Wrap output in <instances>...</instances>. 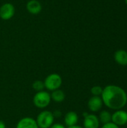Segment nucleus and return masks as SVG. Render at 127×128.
Returning <instances> with one entry per match:
<instances>
[{
  "instance_id": "obj_19",
  "label": "nucleus",
  "mask_w": 127,
  "mask_h": 128,
  "mask_svg": "<svg viewBox=\"0 0 127 128\" xmlns=\"http://www.w3.org/2000/svg\"><path fill=\"white\" fill-rule=\"evenodd\" d=\"M0 128H6V125L3 121L0 120Z\"/></svg>"
},
{
  "instance_id": "obj_10",
  "label": "nucleus",
  "mask_w": 127,
  "mask_h": 128,
  "mask_svg": "<svg viewBox=\"0 0 127 128\" xmlns=\"http://www.w3.org/2000/svg\"><path fill=\"white\" fill-rule=\"evenodd\" d=\"M27 10L31 14H38L42 10V5L37 0H30L26 4Z\"/></svg>"
},
{
  "instance_id": "obj_13",
  "label": "nucleus",
  "mask_w": 127,
  "mask_h": 128,
  "mask_svg": "<svg viewBox=\"0 0 127 128\" xmlns=\"http://www.w3.org/2000/svg\"><path fill=\"white\" fill-rule=\"evenodd\" d=\"M50 96H51V100L56 103H61L65 99V94L61 89H57L52 92Z\"/></svg>"
},
{
  "instance_id": "obj_3",
  "label": "nucleus",
  "mask_w": 127,
  "mask_h": 128,
  "mask_svg": "<svg viewBox=\"0 0 127 128\" xmlns=\"http://www.w3.org/2000/svg\"><path fill=\"white\" fill-rule=\"evenodd\" d=\"M51 100L50 94L45 91L37 92L33 98L34 105L39 109H43L48 106Z\"/></svg>"
},
{
  "instance_id": "obj_8",
  "label": "nucleus",
  "mask_w": 127,
  "mask_h": 128,
  "mask_svg": "<svg viewBox=\"0 0 127 128\" xmlns=\"http://www.w3.org/2000/svg\"><path fill=\"white\" fill-rule=\"evenodd\" d=\"M103 100L102 98L98 96H93L91 97L88 102V109L92 112H98L103 106Z\"/></svg>"
},
{
  "instance_id": "obj_2",
  "label": "nucleus",
  "mask_w": 127,
  "mask_h": 128,
  "mask_svg": "<svg viewBox=\"0 0 127 128\" xmlns=\"http://www.w3.org/2000/svg\"><path fill=\"white\" fill-rule=\"evenodd\" d=\"M55 116L52 112L45 110L39 113L36 122L39 128H49L54 124Z\"/></svg>"
},
{
  "instance_id": "obj_20",
  "label": "nucleus",
  "mask_w": 127,
  "mask_h": 128,
  "mask_svg": "<svg viewBox=\"0 0 127 128\" xmlns=\"http://www.w3.org/2000/svg\"><path fill=\"white\" fill-rule=\"evenodd\" d=\"M67 128H83L82 127H81V126H79V125H74V126H71V127H68Z\"/></svg>"
},
{
  "instance_id": "obj_9",
  "label": "nucleus",
  "mask_w": 127,
  "mask_h": 128,
  "mask_svg": "<svg viewBox=\"0 0 127 128\" xmlns=\"http://www.w3.org/2000/svg\"><path fill=\"white\" fill-rule=\"evenodd\" d=\"M16 128H39L36 120H34L32 118L30 117H25L22 119H20L17 124Z\"/></svg>"
},
{
  "instance_id": "obj_1",
  "label": "nucleus",
  "mask_w": 127,
  "mask_h": 128,
  "mask_svg": "<svg viewBox=\"0 0 127 128\" xmlns=\"http://www.w3.org/2000/svg\"><path fill=\"white\" fill-rule=\"evenodd\" d=\"M103 103L112 110H119L124 107L127 103V94L121 87L110 85L103 88L101 94Z\"/></svg>"
},
{
  "instance_id": "obj_4",
  "label": "nucleus",
  "mask_w": 127,
  "mask_h": 128,
  "mask_svg": "<svg viewBox=\"0 0 127 128\" xmlns=\"http://www.w3.org/2000/svg\"><path fill=\"white\" fill-rule=\"evenodd\" d=\"M44 86L49 91L53 92L59 89L62 84V78L58 74H51L44 80Z\"/></svg>"
},
{
  "instance_id": "obj_17",
  "label": "nucleus",
  "mask_w": 127,
  "mask_h": 128,
  "mask_svg": "<svg viewBox=\"0 0 127 128\" xmlns=\"http://www.w3.org/2000/svg\"><path fill=\"white\" fill-rule=\"evenodd\" d=\"M102 128H119L118 125L115 124L114 123L112 122H110V123H108V124H103V126L102 127Z\"/></svg>"
},
{
  "instance_id": "obj_11",
  "label": "nucleus",
  "mask_w": 127,
  "mask_h": 128,
  "mask_svg": "<svg viewBox=\"0 0 127 128\" xmlns=\"http://www.w3.org/2000/svg\"><path fill=\"white\" fill-rule=\"evenodd\" d=\"M78 121H79V116H78L77 113L75 112H73V111L68 112L65 115L64 118V124L67 128L76 125Z\"/></svg>"
},
{
  "instance_id": "obj_14",
  "label": "nucleus",
  "mask_w": 127,
  "mask_h": 128,
  "mask_svg": "<svg viewBox=\"0 0 127 128\" xmlns=\"http://www.w3.org/2000/svg\"><path fill=\"white\" fill-rule=\"evenodd\" d=\"M99 121L103 124L110 123L112 122V115H111V113L109 112H108V111H106V110L102 111L100 112V114Z\"/></svg>"
},
{
  "instance_id": "obj_12",
  "label": "nucleus",
  "mask_w": 127,
  "mask_h": 128,
  "mask_svg": "<svg viewBox=\"0 0 127 128\" xmlns=\"http://www.w3.org/2000/svg\"><path fill=\"white\" fill-rule=\"evenodd\" d=\"M115 62L121 65H127V52L124 50H120L115 53Z\"/></svg>"
},
{
  "instance_id": "obj_16",
  "label": "nucleus",
  "mask_w": 127,
  "mask_h": 128,
  "mask_svg": "<svg viewBox=\"0 0 127 128\" xmlns=\"http://www.w3.org/2000/svg\"><path fill=\"white\" fill-rule=\"evenodd\" d=\"M103 88H102L100 86H94V87L91 88V94L94 96H98V97H100V95H101L102 93H103Z\"/></svg>"
},
{
  "instance_id": "obj_5",
  "label": "nucleus",
  "mask_w": 127,
  "mask_h": 128,
  "mask_svg": "<svg viewBox=\"0 0 127 128\" xmlns=\"http://www.w3.org/2000/svg\"><path fill=\"white\" fill-rule=\"evenodd\" d=\"M15 14V8L11 3H4L0 7V17L4 20H10Z\"/></svg>"
},
{
  "instance_id": "obj_6",
  "label": "nucleus",
  "mask_w": 127,
  "mask_h": 128,
  "mask_svg": "<svg viewBox=\"0 0 127 128\" xmlns=\"http://www.w3.org/2000/svg\"><path fill=\"white\" fill-rule=\"evenodd\" d=\"M112 122L118 126H122L127 123V112L124 110H118L112 115Z\"/></svg>"
},
{
  "instance_id": "obj_15",
  "label": "nucleus",
  "mask_w": 127,
  "mask_h": 128,
  "mask_svg": "<svg viewBox=\"0 0 127 128\" xmlns=\"http://www.w3.org/2000/svg\"><path fill=\"white\" fill-rule=\"evenodd\" d=\"M32 88L37 92L43 91V88H45L44 82L43 81H41V80H35L33 82V84H32Z\"/></svg>"
},
{
  "instance_id": "obj_21",
  "label": "nucleus",
  "mask_w": 127,
  "mask_h": 128,
  "mask_svg": "<svg viewBox=\"0 0 127 128\" xmlns=\"http://www.w3.org/2000/svg\"><path fill=\"white\" fill-rule=\"evenodd\" d=\"M126 3H127V0H126Z\"/></svg>"
},
{
  "instance_id": "obj_18",
  "label": "nucleus",
  "mask_w": 127,
  "mask_h": 128,
  "mask_svg": "<svg viewBox=\"0 0 127 128\" xmlns=\"http://www.w3.org/2000/svg\"><path fill=\"white\" fill-rule=\"evenodd\" d=\"M49 128H66L64 125L61 124H58V123H56V124H53L51 127Z\"/></svg>"
},
{
  "instance_id": "obj_7",
  "label": "nucleus",
  "mask_w": 127,
  "mask_h": 128,
  "mask_svg": "<svg viewBox=\"0 0 127 128\" xmlns=\"http://www.w3.org/2000/svg\"><path fill=\"white\" fill-rule=\"evenodd\" d=\"M83 128H99L100 121L99 118L93 114H88L85 116Z\"/></svg>"
}]
</instances>
